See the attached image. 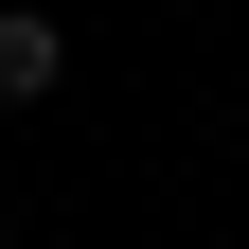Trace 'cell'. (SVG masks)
<instances>
[{
  "instance_id": "obj_1",
  "label": "cell",
  "mask_w": 249,
  "mask_h": 249,
  "mask_svg": "<svg viewBox=\"0 0 249 249\" xmlns=\"http://www.w3.org/2000/svg\"><path fill=\"white\" fill-rule=\"evenodd\" d=\"M71 89V18L53 0H0V107H53Z\"/></svg>"
}]
</instances>
